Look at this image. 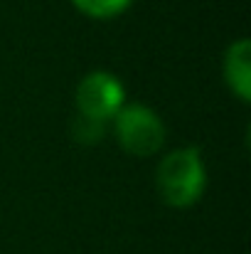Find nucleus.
<instances>
[{"mask_svg": "<svg viewBox=\"0 0 251 254\" xmlns=\"http://www.w3.org/2000/svg\"><path fill=\"white\" fill-rule=\"evenodd\" d=\"M224 79L242 101L251 99V45L247 37L232 42V47L227 50V55H224Z\"/></svg>", "mask_w": 251, "mask_h": 254, "instance_id": "obj_4", "label": "nucleus"}, {"mask_svg": "<svg viewBox=\"0 0 251 254\" xmlns=\"http://www.w3.org/2000/svg\"><path fill=\"white\" fill-rule=\"evenodd\" d=\"M118 143L138 158H148L158 153L165 143V126L160 116L143 104H123V109L113 116Z\"/></svg>", "mask_w": 251, "mask_h": 254, "instance_id": "obj_2", "label": "nucleus"}, {"mask_svg": "<svg viewBox=\"0 0 251 254\" xmlns=\"http://www.w3.org/2000/svg\"><path fill=\"white\" fill-rule=\"evenodd\" d=\"M126 104V89L118 82V77L108 72H91L77 86V106L79 114L106 124L111 121Z\"/></svg>", "mask_w": 251, "mask_h": 254, "instance_id": "obj_3", "label": "nucleus"}, {"mask_svg": "<svg viewBox=\"0 0 251 254\" xmlns=\"http://www.w3.org/2000/svg\"><path fill=\"white\" fill-rule=\"evenodd\" d=\"M103 133V124L99 121H91L86 116H79V121L74 124V136L82 141V143H96Z\"/></svg>", "mask_w": 251, "mask_h": 254, "instance_id": "obj_6", "label": "nucleus"}, {"mask_svg": "<svg viewBox=\"0 0 251 254\" xmlns=\"http://www.w3.org/2000/svg\"><path fill=\"white\" fill-rule=\"evenodd\" d=\"M72 2L77 10H82L84 15L94 20H111L121 15L133 0H72Z\"/></svg>", "mask_w": 251, "mask_h": 254, "instance_id": "obj_5", "label": "nucleus"}, {"mask_svg": "<svg viewBox=\"0 0 251 254\" xmlns=\"http://www.w3.org/2000/svg\"><path fill=\"white\" fill-rule=\"evenodd\" d=\"M158 190L170 207H192L207 190V170L197 148L167 153L158 168Z\"/></svg>", "mask_w": 251, "mask_h": 254, "instance_id": "obj_1", "label": "nucleus"}]
</instances>
